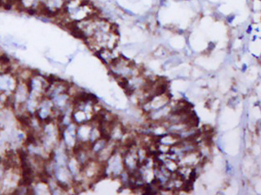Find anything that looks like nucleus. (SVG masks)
I'll return each instance as SVG.
<instances>
[{"mask_svg":"<svg viewBox=\"0 0 261 195\" xmlns=\"http://www.w3.org/2000/svg\"><path fill=\"white\" fill-rule=\"evenodd\" d=\"M170 136L173 137L174 139H178V140H179L181 138V136L178 133H172V134H170Z\"/></svg>","mask_w":261,"mask_h":195,"instance_id":"nucleus-5","label":"nucleus"},{"mask_svg":"<svg viewBox=\"0 0 261 195\" xmlns=\"http://www.w3.org/2000/svg\"><path fill=\"white\" fill-rule=\"evenodd\" d=\"M193 181H192L191 180H184V182L183 184L181 185L180 187V190H183V191H184V192H186L187 194H189L190 192H192L193 190Z\"/></svg>","mask_w":261,"mask_h":195,"instance_id":"nucleus-1","label":"nucleus"},{"mask_svg":"<svg viewBox=\"0 0 261 195\" xmlns=\"http://www.w3.org/2000/svg\"><path fill=\"white\" fill-rule=\"evenodd\" d=\"M197 171L195 169H193V171H191L190 175H189V180H191L192 181L195 182V180H197Z\"/></svg>","mask_w":261,"mask_h":195,"instance_id":"nucleus-2","label":"nucleus"},{"mask_svg":"<svg viewBox=\"0 0 261 195\" xmlns=\"http://www.w3.org/2000/svg\"><path fill=\"white\" fill-rule=\"evenodd\" d=\"M207 161H208V159H207L206 157H205L204 159H202V160H201V162L199 163L200 167H204V166L205 165V163H207Z\"/></svg>","mask_w":261,"mask_h":195,"instance_id":"nucleus-4","label":"nucleus"},{"mask_svg":"<svg viewBox=\"0 0 261 195\" xmlns=\"http://www.w3.org/2000/svg\"><path fill=\"white\" fill-rule=\"evenodd\" d=\"M151 184H154V185H157V186H158L159 184H161V180H160L157 177H155V178H154V179L151 180Z\"/></svg>","mask_w":261,"mask_h":195,"instance_id":"nucleus-3","label":"nucleus"}]
</instances>
